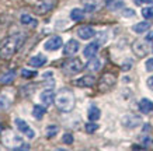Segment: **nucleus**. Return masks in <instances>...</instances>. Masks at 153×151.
I'll return each mask as SVG.
<instances>
[{"instance_id": "obj_1", "label": "nucleus", "mask_w": 153, "mask_h": 151, "mask_svg": "<svg viewBox=\"0 0 153 151\" xmlns=\"http://www.w3.org/2000/svg\"><path fill=\"white\" fill-rule=\"evenodd\" d=\"M55 104L62 112H70L74 106V95L69 88H62L55 95Z\"/></svg>"}, {"instance_id": "obj_4", "label": "nucleus", "mask_w": 153, "mask_h": 151, "mask_svg": "<svg viewBox=\"0 0 153 151\" xmlns=\"http://www.w3.org/2000/svg\"><path fill=\"white\" fill-rule=\"evenodd\" d=\"M63 70L66 74H77L83 70V63L80 59H72L68 63H65Z\"/></svg>"}, {"instance_id": "obj_36", "label": "nucleus", "mask_w": 153, "mask_h": 151, "mask_svg": "<svg viewBox=\"0 0 153 151\" xmlns=\"http://www.w3.org/2000/svg\"><path fill=\"white\" fill-rule=\"evenodd\" d=\"M51 76H52V71H45V73L42 74L44 80H47V78H51Z\"/></svg>"}, {"instance_id": "obj_13", "label": "nucleus", "mask_w": 153, "mask_h": 151, "mask_svg": "<svg viewBox=\"0 0 153 151\" xmlns=\"http://www.w3.org/2000/svg\"><path fill=\"white\" fill-rule=\"evenodd\" d=\"M77 35L80 37V39H90L96 35V31L90 25H83L77 29Z\"/></svg>"}, {"instance_id": "obj_31", "label": "nucleus", "mask_w": 153, "mask_h": 151, "mask_svg": "<svg viewBox=\"0 0 153 151\" xmlns=\"http://www.w3.org/2000/svg\"><path fill=\"white\" fill-rule=\"evenodd\" d=\"M62 141L65 143V144H72L73 143V136L70 133H66V134H63V137H62Z\"/></svg>"}, {"instance_id": "obj_8", "label": "nucleus", "mask_w": 153, "mask_h": 151, "mask_svg": "<svg viewBox=\"0 0 153 151\" xmlns=\"http://www.w3.org/2000/svg\"><path fill=\"white\" fill-rule=\"evenodd\" d=\"M80 48V43L76 39H69L68 43H65V48H63V55L66 56H72L74 53H77V50Z\"/></svg>"}, {"instance_id": "obj_24", "label": "nucleus", "mask_w": 153, "mask_h": 151, "mask_svg": "<svg viewBox=\"0 0 153 151\" xmlns=\"http://www.w3.org/2000/svg\"><path fill=\"white\" fill-rule=\"evenodd\" d=\"M14 77H16V71H14V70H10V71L4 73L0 77V82H1V84H9V82H11L14 80Z\"/></svg>"}, {"instance_id": "obj_20", "label": "nucleus", "mask_w": 153, "mask_h": 151, "mask_svg": "<svg viewBox=\"0 0 153 151\" xmlns=\"http://www.w3.org/2000/svg\"><path fill=\"white\" fill-rule=\"evenodd\" d=\"M150 28V23H148V21H142V23H138L135 24L134 27H132V29H134L136 34H142V32H146Z\"/></svg>"}, {"instance_id": "obj_3", "label": "nucleus", "mask_w": 153, "mask_h": 151, "mask_svg": "<svg viewBox=\"0 0 153 151\" xmlns=\"http://www.w3.org/2000/svg\"><path fill=\"white\" fill-rule=\"evenodd\" d=\"M3 143H4L6 147L13 148V150H28V148H30V146L23 141V138L19 137V136H16V134H13L11 132L4 133V136H3Z\"/></svg>"}, {"instance_id": "obj_12", "label": "nucleus", "mask_w": 153, "mask_h": 151, "mask_svg": "<svg viewBox=\"0 0 153 151\" xmlns=\"http://www.w3.org/2000/svg\"><path fill=\"white\" fill-rule=\"evenodd\" d=\"M132 49H134V53L136 56H139V57H143V56L148 55L149 52V48L146 43H143L142 41H138L135 42L134 45H132Z\"/></svg>"}, {"instance_id": "obj_21", "label": "nucleus", "mask_w": 153, "mask_h": 151, "mask_svg": "<svg viewBox=\"0 0 153 151\" xmlns=\"http://www.w3.org/2000/svg\"><path fill=\"white\" fill-rule=\"evenodd\" d=\"M88 70H91V71H97V70H100V67H101V62L97 59V57H90V60H88L87 66H86Z\"/></svg>"}, {"instance_id": "obj_11", "label": "nucleus", "mask_w": 153, "mask_h": 151, "mask_svg": "<svg viewBox=\"0 0 153 151\" xmlns=\"http://www.w3.org/2000/svg\"><path fill=\"white\" fill-rule=\"evenodd\" d=\"M39 99H41V102L44 104L45 106H49L55 101V91L53 90H45V91L41 92V95H39Z\"/></svg>"}, {"instance_id": "obj_37", "label": "nucleus", "mask_w": 153, "mask_h": 151, "mask_svg": "<svg viewBox=\"0 0 153 151\" xmlns=\"http://www.w3.org/2000/svg\"><path fill=\"white\" fill-rule=\"evenodd\" d=\"M152 39H153V31H150L148 35H146V41H152Z\"/></svg>"}, {"instance_id": "obj_14", "label": "nucleus", "mask_w": 153, "mask_h": 151, "mask_svg": "<svg viewBox=\"0 0 153 151\" xmlns=\"http://www.w3.org/2000/svg\"><path fill=\"white\" fill-rule=\"evenodd\" d=\"M28 63H30V66H33V67H35V69L42 67L44 64L47 63V56L42 55V53H38V55L33 56L31 59L28 60Z\"/></svg>"}, {"instance_id": "obj_5", "label": "nucleus", "mask_w": 153, "mask_h": 151, "mask_svg": "<svg viewBox=\"0 0 153 151\" xmlns=\"http://www.w3.org/2000/svg\"><path fill=\"white\" fill-rule=\"evenodd\" d=\"M14 123H16V126H17V129H19L21 133H24L25 134V137L27 138H34L35 137V132H34L33 129L28 126V123L25 122V120H23V119H16L14 120Z\"/></svg>"}, {"instance_id": "obj_7", "label": "nucleus", "mask_w": 153, "mask_h": 151, "mask_svg": "<svg viewBox=\"0 0 153 151\" xmlns=\"http://www.w3.org/2000/svg\"><path fill=\"white\" fill-rule=\"evenodd\" d=\"M62 45H63L62 38L58 37V35H55V37H51L49 39H47V41H45L44 48H45L47 50H58Z\"/></svg>"}, {"instance_id": "obj_27", "label": "nucleus", "mask_w": 153, "mask_h": 151, "mask_svg": "<svg viewBox=\"0 0 153 151\" xmlns=\"http://www.w3.org/2000/svg\"><path fill=\"white\" fill-rule=\"evenodd\" d=\"M142 15H143L146 20L153 18V7H145L142 10Z\"/></svg>"}, {"instance_id": "obj_15", "label": "nucleus", "mask_w": 153, "mask_h": 151, "mask_svg": "<svg viewBox=\"0 0 153 151\" xmlns=\"http://www.w3.org/2000/svg\"><path fill=\"white\" fill-rule=\"evenodd\" d=\"M138 108H139V110L142 112V113H145V115L152 113L153 112V102L150 99H148V98H142V99L139 101Z\"/></svg>"}, {"instance_id": "obj_9", "label": "nucleus", "mask_w": 153, "mask_h": 151, "mask_svg": "<svg viewBox=\"0 0 153 151\" xmlns=\"http://www.w3.org/2000/svg\"><path fill=\"white\" fill-rule=\"evenodd\" d=\"M140 122H142L140 118L136 116V115H126V116H124V119H122V124L128 129H134L136 126H139Z\"/></svg>"}, {"instance_id": "obj_23", "label": "nucleus", "mask_w": 153, "mask_h": 151, "mask_svg": "<svg viewBox=\"0 0 153 151\" xmlns=\"http://www.w3.org/2000/svg\"><path fill=\"white\" fill-rule=\"evenodd\" d=\"M47 109H45V106H41V105H35L33 109V116L35 119H42L44 118V115H45Z\"/></svg>"}, {"instance_id": "obj_32", "label": "nucleus", "mask_w": 153, "mask_h": 151, "mask_svg": "<svg viewBox=\"0 0 153 151\" xmlns=\"http://www.w3.org/2000/svg\"><path fill=\"white\" fill-rule=\"evenodd\" d=\"M122 15H124V17H132V15H135V11L131 9H125L122 11Z\"/></svg>"}, {"instance_id": "obj_2", "label": "nucleus", "mask_w": 153, "mask_h": 151, "mask_svg": "<svg viewBox=\"0 0 153 151\" xmlns=\"http://www.w3.org/2000/svg\"><path fill=\"white\" fill-rule=\"evenodd\" d=\"M20 46V38L17 37H7L0 43V55L3 59H10L16 53L17 48Z\"/></svg>"}, {"instance_id": "obj_19", "label": "nucleus", "mask_w": 153, "mask_h": 151, "mask_svg": "<svg viewBox=\"0 0 153 151\" xmlns=\"http://www.w3.org/2000/svg\"><path fill=\"white\" fill-rule=\"evenodd\" d=\"M20 21L23 25H28V27H37V20H34L30 14H23L20 17Z\"/></svg>"}, {"instance_id": "obj_6", "label": "nucleus", "mask_w": 153, "mask_h": 151, "mask_svg": "<svg viewBox=\"0 0 153 151\" xmlns=\"http://www.w3.org/2000/svg\"><path fill=\"white\" fill-rule=\"evenodd\" d=\"M53 7H55V0H41L35 6V13L42 15V14H47L48 11H51Z\"/></svg>"}, {"instance_id": "obj_10", "label": "nucleus", "mask_w": 153, "mask_h": 151, "mask_svg": "<svg viewBox=\"0 0 153 151\" xmlns=\"http://www.w3.org/2000/svg\"><path fill=\"white\" fill-rule=\"evenodd\" d=\"M115 84V77L112 74H104L100 80V90L101 91H105V90H110Z\"/></svg>"}, {"instance_id": "obj_16", "label": "nucleus", "mask_w": 153, "mask_h": 151, "mask_svg": "<svg viewBox=\"0 0 153 151\" xmlns=\"http://www.w3.org/2000/svg\"><path fill=\"white\" fill-rule=\"evenodd\" d=\"M94 82H96V77H93V76H84V77H80L79 80H76L74 84H76L77 87L87 88V87L94 85Z\"/></svg>"}, {"instance_id": "obj_26", "label": "nucleus", "mask_w": 153, "mask_h": 151, "mask_svg": "<svg viewBox=\"0 0 153 151\" xmlns=\"http://www.w3.org/2000/svg\"><path fill=\"white\" fill-rule=\"evenodd\" d=\"M59 132V127L58 126H47V129H45V136L47 137H53V136H56V133Z\"/></svg>"}, {"instance_id": "obj_34", "label": "nucleus", "mask_w": 153, "mask_h": 151, "mask_svg": "<svg viewBox=\"0 0 153 151\" xmlns=\"http://www.w3.org/2000/svg\"><path fill=\"white\" fill-rule=\"evenodd\" d=\"M146 84H148V87L153 91V76H150V77L148 78V81H146Z\"/></svg>"}, {"instance_id": "obj_17", "label": "nucleus", "mask_w": 153, "mask_h": 151, "mask_svg": "<svg viewBox=\"0 0 153 151\" xmlns=\"http://www.w3.org/2000/svg\"><path fill=\"white\" fill-rule=\"evenodd\" d=\"M98 46H100V42H91L90 45L86 46V48H84V50H83L84 57H87V59L93 57V56L96 55V53H97Z\"/></svg>"}, {"instance_id": "obj_38", "label": "nucleus", "mask_w": 153, "mask_h": 151, "mask_svg": "<svg viewBox=\"0 0 153 151\" xmlns=\"http://www.w3.org/2000/svg\"><path fill=\"white\" fill-rule=\"evenodd\" d=\"M1 130H3V126H1V124H0V133H1Z\"/></svg>"}, {"instance_id": "obj_18", "label": "nucleus", "mask_w": 153, "mask_h": 151, "mask_svg": "<svg viewBox=\"0 0 153 151\" xmlns=\"http://www.w3.org/2000/svg\"><path fill=\"white\" fill-rule=\"evenodd\" d=\"M87 116H88V120H90V122H96V120L100 119L101 112H100V109H98L97 106H90V108H88V112H87Z\"/></svg>"}, {"instance_id": "obj_35", "label": "nucleus", "mask_w": 153, "mask_h": 151, "mask_svg": "<svg viewBox=\"0 0 153 151\" xmlns=\"http://www.w3.org/2000/svg\"><path fill=\"white\" fill-rule=\"evenodd\" d=\"M153 0H135L136 4H142V3H152Z\"/></svg>"}, {"instance_id": "obj_33", "label": "nucleus", "mask_w": 153, "mask_h": 151, "mask_svg": "<svg viewBox=\"0 0 153 151\" xmlns=\"http://www.w3.org/2000/svg\"><path fill=\"white\" fill-rule=\"evenodd\" d=\"M146 70L148 71H153V59H148V62H146Z\"/></svg>"}, {"instance_id": "obj_28", "label": "nucleus", "mask_w": 153, "mask_h": 151, "mask_svg": "<svg viewBox=\"0 0 153 151\" xmlns=\"http://www.w3.org/2000/svg\"><path fill=\"white\" fill-rule=\"evenodd\" d=\"M10 102H11V101H10L6 95H3L1 98H0V108H1V109H6V108H9V106H10Z\"/></svg>"}, {"instance_id": "obj_29", "label": "nucleus", "mask_w": 153, "mask_h": 151, "mask_svg": "<svg viewBox=\"0 0 153 151\" xmlns=\"http://www.w3.org/2000/svg\"><path fill=\"white\" fill-rule=\"evenodd\" d=\"M98 129V124L94 123V122H90V123L86 124V132L87 133H94Z\"/></svg>"}, {"instance_id": "obj_25", "label": "nucleus", "mask_w": 153, "mask_h": 151, "mask_svg": "<svg viewBox=\"0 0 153 151\" xmlns=\"http://www.w3.org/2000/svg\"><path fill=\"white\" fill-rule=\"evenodd\" d=\"M82 1H83V6L86 11H94L98 6L97 0H82Z\"/></svg>"}, {"instance_id": "obj_30", "label": "nucleus", "mask_w": 153, "mask_h": 151, "mask_svg": "<svg viewBox=\"0 0 153 151\" xmlns=\"http://www.w3.org/2000/svg\"><path fill=\"white\" fill-rule=\"evenodd\" d=\"M21 76L25 78H33L37 76V71H30V70H27V69H23L21 70Z\"/></svg>"}, {"instance_id": "obj_22", "label": "nucleus", "mask_w": 153, "mask_h": 151, "mask_svg": "<svg viewBox=\"0 0 153 151\" xmlns=\"http://www.w3.org/2000/svg\"><path fill=\"white\" fill-rule=\"evenodd\" d=\"M70 18L73 21H82L84 18V10L82 9H73L70 11Z\"/></svg>"}]
</instances>
